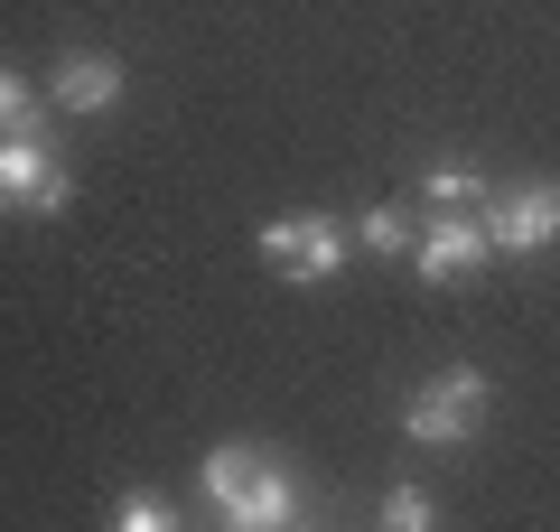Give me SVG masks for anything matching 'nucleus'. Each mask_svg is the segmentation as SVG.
I'll return each mask as SVG.
<instances>
[{"instance_id": "1", "label": "nucleus", "mask_w": 560, "mask_h": 532, "mask_svg": "<svg viewBox=\"0 0 560 532\" xmlns=\"http://www.w3.org/2000/svg\"><path fill=\"white\" fill-rule=\"evenodd\" d=\"M486 412H495V374L486 365H440V374L401 402V439H420V449H467L486 430Z\"/></svg>"}, {"instance_id": "2", "label": "nucleus", "mask_w": 560, "mask_h": 532, "mask_svg": "<svg viewBox=\"0 0 560 532\" xmlns=\"http://www.w3.org/2000/svg\"><path fill=\"white\" fill-rule=\"evenodd\" d=\"M477 224H486V243H495L504 262L551 253V243H560V177H504V187H486Z\"/></svg>"}, {"instance_id": "3", "label": "nucleus", "mask_w": 560, "mask_h": 532, "mask_svg": "<svg viewBox=\"0 0 560 532\" xmlns=\"http://www.w3.org/2000/svg\"><path fill=\"white\" fill-rule=\"evenodd\" d=\"M253 253L271 262L280 280L318 290V280H337L346 262H355V234H346L337 216H271V224H253Z\"/></svg>"}, {"instance_id": "4", "label": "nucleus", "mask_w": 560, "mask_h": 532, "mask_svg": "<svg viewBox=\"0 0 560 532\" xmlns=\"http://www.w3.org/2000/svg\"><path fill=\"white\" fill-rule=\"evenodd\" d=\"M75 177H66L47 131H0V216H66Z\"/></svg>"}, {"instance_id": "5", "label": "nucleus", "mask_w": 560, "mask_h": 532, "mask_svg": "<svg viewBox=\"0 0 560 532\" xmlns=\"http://www.w3.org/2000/svg\"><path fill=\"white\" fill-rule=\"evenodd\" d=\"M486 262H495V243H486L477 206H440V216L411 234V271L430 280V290H458V280H477Z\"/></svg>"}, {"instance_id": "6", "label": "nucleus", "mask_w": 560, "mask_h": 532, "mask_svg": "<svg viewBox=\"0 0 560 532\" xmlns=\"http://www.w3.org/2000/svg\"><path fill=\"white\" fill-rule=\"evenodd\" d=\"M224 523H234V532H290V523H300V467H290V458H271V449H261L253 458V467H243V486L234 495H224Z\"/></svg>"}, {"instance_id": "7", "label": "nucleus", "mask_w": 560, "mask_h": 532, "mask_svg": "<svg viewBox=\"0 0 560 532\" xmlns=\"http://www.w3.org/2000/svg\"><path fill=\"white\" fill-rule=\"evenodd\" d=\"M47 103H57V113H75V122L113 113V103H121V57H103V47H75V57H57V84H47Z\"/></svg>"}, {"instance_id": "8", "label": "nucleus", "mask_w": 560, "mask_h": 532, "mask_svg": "<svg viewBox=\"0 0 560 532\" xmlns=\"http://www.w3.org/2000/svg\"><path fill=\"white\" fill-rule=\"evenodd\" d=\"M253 458H261V439H215V449L197 458V495H206V505H224V495L243 486V467H253Z\"/></svg>"}, {"instance_id": "9", "label": "nucleus", "mask_w": 560, "mask_h": 532, "mask_svg": "<svg viewBox=\"0 0 560 532\" xmlns=\"http://www.w3.org/2000/svg\"><path fill=\"white\" fill-rule=\"evenodd\" d=\"M411 206H374V216L355 224V243H364V262H411Z\"/></svg>"}, {"instance_id": "10", "label": "nucleus", "mask_w": 560, "mask_h": 532, "mask_svg": "<svg viewBox=\"0 0 560 532\" xmlns=\"http://www.w3.org/2000/svg\"><path fill=\"white\" fill-rule=\"evenodd\" d=\"M420 187H430V206H477V197H486V169L448 150V159H430V169H420Z\"/></svg>"}, {"instance_id": "11", "label": "nucleus", "mask_w": 560, "mask_h": 532, "mask_svg": "<svg viewBox=\"0 0 560 532\" xmlns=\"http://www.w3.org/2000/svg\"><path fill=\"white\" fill-rule=\"evenodd\" d=\"M0 131H47V94H28V76L0 66Z\"/></svg>"}, {"instance_id": "12", "label": "nucleus", "mask_w": 560, "mask_h": 532, "mask_svg": "<svg viewBox=\"0 0 560 532\" xmlns=\"http://www.w3.org/2000/svg\"><path fill=\"white\" fill-rule=\"evenodd\" d=\"M168 523H178V505H168V495H150V486H131V495L113 505V532H168Z\"/></svg>"}, {"instance_id": "13", "label": "nucleus", "mask_w": 560, "mask_h": 532, "mask_svg": "<svg viewBox=\"0 0 560 532\" xmlns=\"http://www.w3.org/2000/svg\"><path fill=\"white\" fill-rule=\"evenodd\" d=\"M383 523H393V532H430V523H440V495H430V486H393V495H383Z\"/></svg>"}]
</instances>
